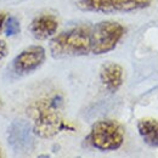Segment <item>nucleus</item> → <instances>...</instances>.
Wrapping results in <instances>:
<instances>
[{
    "instance_id": "1",
    "label": "nucleus",
    "mask_w": 158,
    "mask_h": 158,
    "mask_svg": "<svg viewBox=\"0 0 158 158\" xmlns=\"http://www.w3.org/2000/svg\"><path fill=\"white\" fill-rule=\"evenodd\" d=\"M63 98L61 94H54L34 102L28 112L33 120V133L41 139H51L66 129L62 118Z\"/></svg>"
},
{
    "instance_id": "2",
    "label": "nucleus",
    "mask_w": 158,
    "mask_h": 158,
    "mask_svg": "<svg viewBox=\"0 0 158 158\" xmlns=\"http://www.w3.org/2000/svg\"><path fill=\"white\" fill-rule=\"evenodd\" d=\"M49 50L54 59L80 57L91 54V26H77L52 37Z\"/></svg>"
},
{
    "instance_id": "3",
    "label": "nucleus",
    "mask_w": 158,
    "mask_h": 158,
    "mask_svg": "<svg viewBox=\"0 0 158 158\" xmlns=\"http://www.w3.org/2000/svg\"><path fill=\"white\" fill-rule=\"evenodd\" d=\"M124 136V128L120 123L112 119H103L93 124L86 140L94 148L102 152H110L122 147Z\"/></svg>"
},
{
    "instance_id": "4",
    "label": "nucleus",
    "mask_w": 158,
    "mask_h": 158,
    "mask_svg": "<svg viewBox=\"0 0 158 158\" xmlns=\"http://www.w3.org/2000/svg\"><path fill=\"white\" fill-rule=\"evenodd\" d=\"M125 33L124 27L116 21H101L91 26V54L103 55L116 49Z\"/></svg>"
},
{
    "instance_id": "5",
    "label": "nucleus",
    "mask_w": 158,
    "mask_h": 158,
    "mask_svg": "<svg viewBox=\"0 0 158 158\" xmlns=\"http://www.w3.org/2000/svg\"><path fill=\"white\" fill-rule=\"evenodd\" d=\"M152 0H77L76 6L84 12L118 14L147 9Z\"/></svg>"
},
{
    "instance_id": "6",
    "label": "nucleus",
    "mask_w": 158,
    "mask_h": 158,
    "mask_svg": "<svg viewBox=\"0 0 158 158\" xmlns=\"http://www.w3.org/2000/svg\"><path fill=\"white\" fill-rule=\"evenodd\" d=\"M7 145L16 153H29L34 147V133L31 124L23 119L12 120L7 128Z\"/></svg>"
},
{
    "instance_id": "7",
    "label": "nucleus",
    "mask_w": 158,
    "mask_h": 158,
    "mask_svg": "<svg viewBox=\"0 0 158 158\" xmlns=\"http://www.w3.org/2000/svg\"><path fill=\"white\" fill-rule=\"evenodd\" d=\"M46 60V51L43 46L32 45L22 50L11 61V71L16 76H27L37 71Z\"/></svg>"
},
{
    "instance_id": "8",
    "label": "nucleus",
    "mask_w": 158,
    "mask_h": 158,
    "mask_svg": "<svg viewBox=\"0 0 158 158\" xmlns=\"http://www.w3.org/2000/svg\"><path fill=\"white\" fill-rule=\"evenodd\" d=\"M100 80L105 89L114 94L117 93L124 81V69L116 62H106L100 69Z\"/></svg>"
},
{
    "instance_id": "9",
    "label": "nucleus",
    "mask_w": 158,
    "mask_h": 158,
    "mask_svg": "<svg viewBox=\"0 0 158 158\" xmlns=\"http://www.w3.org/2000/svg\"><path fill=\"white\" fill-rule=\"evenodd\" d=\"M59 28V22L52 15H39L29 24V32L37 40L52 38Z\"/></svg>"
},
{
    "instance_id": "10",
    "label": "nucleus",
    "mask_w": 158,
    "mask_h": 158,
    "mask_svg": "<svg viewBox=\"0 0 158 158\" xmlns=\"http://www.w3.org/2000/svg\"><path fill=\"white\" fill-rule=\"evenodd\" d=\"M138 131L146 145L158 147V119H140L138 122Z\"/></svg>"
},
{
    "instance_id": "11",
    "label": "nucleus",
    "mask_w": 158,
    "mask_h": 158,
    "mask_svg": "<svg viewBox=\"0 0 158 158\" xmlns=\"http://www.w3.org/2000/svg\"><path fill=\"white\" fill-rule=\"evenodd\" d=\"M4 34L5 37H15L21 32V23L17 17L10 16L6 17V21L4 23Z\"/></svg>"
},
{
    "instance_id": "12",
    "label": "nucleus",
    "mask_w": 158,
    "mask_h": 158,
    "mask_svg": "<svg viewBox=\"0 0 158 158\" xmlns=\"http://www.w3.org/2000/svg\"><path fill=\"white\" fill-rule=\"evenodd\" d=\"M9 55V48L7 44L2 39H0V60L5 59Z\"/></svg>"
},
{
    "instance_id": "13",
    "label": "nucleus",
    "mask_w": 158,
    "mask_h": 158,
    "mask_svg": "<svg viewBox=\"0 0 158 158\" xmlns=\"http://www.w3.org/2000/svg\"><path fill=\"white\" fill-rule=\"evenodd\" d=\"M6 21V15L5 14H0V32L4 29V23Z\"/></svg>"
},
{
    "instance_id": "14",
    "label": "nucleus",
    "mask_w": 158,
    "mask_h": 158,
    "mask_svg": "<svg viewBox=\"0 0 158 158\" xmlns=\"http://www.w3.org/2000/svg\"><path fill=\"white\" fill-rule=\"evenodd\" d=\"M2 105H4V103H2V101H1V100H0V107H1V106H2Z\"/></svg>"
},
{
    "instance_id": "15",
    "label": "nucleus",
    "mask_w": 158,
    "mask_h": 158,
    "mask_svg": "<svg viewBox=\"0 0 158 158\" xmlns=\"http://www.w3.org/2000/svg\"><path fill=\"white\" fill-rule=\"evenodd\" d=\"M2 157V153H1V150H0V158Z\"/></svg>"
}]
</instances>
